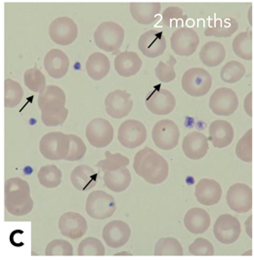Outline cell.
<instances>
[{
    "label": "cell",
    "instance_id": "obj_40",
    "mask_svg": "<svg viewBox=\"0 0 254 260\" xmlns=\"http://www.w3.org/2000/svg\"><path fill=\"white\" fill-rule=\"evenodd\" d=\"M25 85L33 92H41L46 87V79L43 73L36 67L28 69L24 75Z\"/></svg>",
    "mask_w": 254,
    "mask_h": 260
},
{
    "label": "cell",
    "instance_id": "obj_17",
    "mask_svg": "<svg viewBox=\"0 0 254 260\" xmlns=\"http://www.w3.org/2000/svg\"><path fill=\"white\" fill-rule=\"evenodd\" d=\"M131 237L129 225L121 220H113L103 229V239L106 245L112 248L125 246Z\"/></svg>",
    "mask_w": 254,
    "mask_h": 260
},
{
    "label": "cell",
    "instance_id": "obj_2",
    "mask_svg": "<svg viewBox=\"0 0 254 260\" xmlns=\"http://www.w3.org/2000/svg\"><path fill=\"white\" fill-rule=\"evenodd\" d=\"M5 208L13 216H25L33 208L28 182L21 178H10L5 183Z\"/></svg>",
    "mask_w": 254,
    "mask_h": 260
},
{
    "label": "cell",
    "instance_id": "obj_15",
    "mask_svg": "<svg viewBox=\"0 0 254 260\" xmlns=\"http://www.w3.org/2000/svg\"><path fill=\"white\" fill-rule=\"evenodd\" d=\"M214 235L216 239L224 245L235 243L240 235L239 220L232 215L224 214L218 217L214 224Z\"/></svg>",
    "mask_w": 254,
    "mask_h": 260
},
{
    "label": "cell",
    "instance_id": "obj_14",
    "mask_svg": "<svg viewBox=\"0 0 254 260\" xmlns=\"http://www.w3.org/2000/svg\"><path fill=\"white\" fill-rule=\"evenodd\" d=\"M146 106L155 115H167L174 110L176 100L170 90L155 88L148 94Z\"/></svg>",
    "mask_w": 254,
    "mask_h": 260
},
{
    "label": "cell",
    "instance_id": "obj_23",
    "mask_svg": "<svg viewBox=\"0 0 254 260\" xmlns=\"http://www.w3.org/2000/svg\"><path fill=\"white\" fill-rule=\"evenodd\" d=\"M141 58L136 52L123 51L118 53L114 59V69L116 73L124 78H129L140 71Z\"/></svg>",
    "mask_w": 254,
    "mask_h": 260
},
{
    "label": "cell",
    "instance_id": "obj_19",
    "mask_svg": "<svg viewBox=\"0 0 254 260\" xmlns=\"http://www.w3.org/2000/svg\"><path fill=\"white\" fill-rule=\"evenodd\" d=\"M44 68L51 78L62 79L70 68L69 56L60 49H51L44 57Z\"/></svg>",
    "mask_w": 254,
    "mask_h": 260
},
{
    "label": "cell",
    "instance_id": "obj_22",
    "mask_svg": "<svg viewBox=\"0 0 254 260\" xmlns=\"http://www.w3.org/2000/svg\"><path fill=\"white\" fill-rule=\"evenodd\" d=\"M195 196L198 203L212 206L219 203L222 197V188L218 182L211 179H201L195 190Z\"/></svg>",
    "mask_w": 254,
    "mask_h": 260
},
{
    "label": "cell",
    "instance_id": "obj_8",
    "mask_svg": "<svg viewBox=\"0 0 254 260\" xmlns=\"http://www.w3.org/2000/svg\"><path fill=\"white\" fill-rule=\"evenodd\" d=\"M114 130L112 124L103 118H95L86 127L85 136L90 145L96 148H104L113 142Z\"/></svg>",
    "mask_w": 254,
    "mask_h": 260
},
{
    "label": "cell",
    "instance_id": "obj_16",
    "mask_svg": "<svg viewBox=\"0 0 254 260\" xmlns=\"http://www.w3.org/2000/svg\"><path fill=\"white\" fill-rule=\"evenodd\" d=\"M58 228L64 237L78 240L83 237L88 229L84 217L77 212H66L60 217Z\"/></svg>",
    "mask_w": 254,
    "mask_h": 260
},
{
    "label": "cell",
    "instance_id": "obj_46",
    "mask_svg": "<svg viewBox=\"0 0 254 260\" xmlns=\"http://www.w3.org/2000/svg\"><path fill=\"white\" fill-rule=\"evenodd\" d=\"M189 252L193 255H213L214 247L209 241L203 238H198L189 246Z\"/></svg>",
    "mask_w": 254,
    "mask_h": 260
},
{
    "label": "cell",
    "instance_id": "obj_5",
    "mask_svg": "<svg viewBox=\"0 0 254 260\" xmlns=\"http://www.w3.org/2000/svg\"><path fill=\"white\" fill-rule=\"evenodd\" d=\"M86 213L96 220L108 219L116 210V203L113 196L103 190H94L87 197Z\"/></svg>",
    "mask_w": 254,
    "mask_h": 260
},
{
    "label": "cell",
    "instance_id": "obj_25",
    "mask_svg": "<svg viewBox=\"0 0 254 260\" xmlns=\"http://www.w3.org/2000/svg\"><path fill=\"white\" fill-rule=\"evenodd\" d=\"M186 229L193 234H202L210 226V216L208 212L201 208H192L184 217Z\"/></svg>",
    "mask_w": 254,
    "mask_h": 260
},
{
    "label": "cell",
    "instance_id": "obj_30",
    "mask_svg": "<svg viewBox=\"0 0 254 260\" xmlns=\"http://www.w3.org/2000/svg\"><path fill=\"white\" fill-rule=\"evenodd\" d=\"M226 57L224 45L218 42H209L202 46L199 51V59L207 67L219 66Z\"/></svg>",
    "mask_w": 254,
    "mask_h": 260
},
{
    "label": "cell",
    "instance_id": "obj_21",
    "mask_svg": "<svg viewBox=\"0 0 254 260\" xmlns=\"http://www.w3.org/2000/svg\"><path fill=\"white\" fill-rule=\"evenodd\" d=\"M227 203L236 212H245L251 208V189L246 185L236 184L227 192Z\"/></svg>",
    "mask_w": 254,
    "mask_h": 260
},
{
    "label": "cell",
    "instance_id": "obj_39",
    "mask_svg": "<svg viewBox=\"0 0 254 260\" xmlns=\"http://www.w3.org/2000/svg\"><path fill=\"white\" fill-rule=\"evenodd\" d=\"M245 74V68L238 61H230L221 69V80L228 84L239 82Z\"/></svg>",
    "mask_w": 254,
    "mask_h": 260
},
{
    "label": "cell",
    "instance_id": "obj_28",
    "mask_svg": "<svg viewBox=\"0 0 254 260\" xmlns=\"http://www.w3.org/2000/svg\"><path fill=\"white\" fill-rule=\"evenodd\" d=\"M161 5L159 3H131L130 14L132 18L141 25L154 23L160 13Z\"/></svg>",
    "mask_w": 254,
    "mask_h": 260
},
{
    "label": "cell",
    "instance_id": "obj_38",
    "mask_svg": "<svg viewBox=\"0 0 254 260\" xmlns=\"http://www.w3.org/2000/svg\"><path fill=\"white\" fill-rule=\"evenodd\" d=\"M155 255H183V247L174 238H162L155 245Z\"/></svg>",
    "mask_w": 254,
    "mask_h": 260
},
{
    "label": "cell",
    "instance_id": "obj_24",
    "mask_svg": "<svg viewBox=\"0 0 254 260\" xmlns=\"http://www.w3.org/2000/svg\"><path fill=\"white\" fill-rule=\"evenodd\" d=\"M234 140V129L230 123L223 120L212 122L209 126V141L217 148L226 147Z\"/></svg>",
    "mask_w": 254,
    "mask_h": 260
},
{
    "label": "cell",
    "instance_id": "obj_6",
    "mask_svg": "<svg viewBox=\"0 0 254 260\" xmlns=\"http://www.w3.org/2000/svg\"><path fill=\"white\" fill-rule=\"evenodd\" d=\"M181 85L184 91L189 95L200 98L211 88V75L202 68H191L184 74Z\"/></svg>",
    "mask_w": 254,
    "mask_h": 260
},
{
    "label": "cell",
    "instance_id": "obj_1",
    "mask_svg": "<svg viewBox=\"0 0 254 260\" xmlns=\"http://www.w3.org/2000/svg\"><path fill=\"white\" fill-rule=\"evenodd\" d=\"M134 171L152 185L163 183L170 174V166L165 159L151 147H145L135 154Z\"/></svg>",
    "mask_w": 254,
    "mask_h": 260
},
{
    "label": "cell",
    "instance_id": "obj_7",
    "mask_svg": "<svg viewBox=\"0 0 254 260\" xmlns=\"http://www.w3.org/2000/svg\"><path fill=\"white\" fill-rule=\"evenodd\" d=\"M147 135V129L142 122L130 119L119 126L117 139L120 145L125 148L134 149L145 143Z\"/></svg>",
    "mask_w": 254,
    "mask_h": 260
},
{
    "label": "cell",
    "instance_id": "obj_37",
    "mask_svg": "<svg viewBox=\"0 0 254 260\" xmlns=\"http://www.w3.org/2000/svg\"><path fill=\"white\" fill-rule=\"evenodd\" d=\"M106 253L105 246L102 242L96 238H86L77 247V254L79 256H88V255H95V256H103Z\"/></svg>",
    "mask_w": 254,
    "mask_h": 260
},
{
    "label": "cell",
    "instance_id": "obj_44",
    "mask_svg": "<svg viewBox=\"0 0 254 260\" xmlns=\"http://www.w3.org/2000/svg\"><path fill=\"white\" fill-rule=\"evenodd\" d=\"M71 139V147H70V152L69 155L67 156L66 160L67 161H78L81 158L84 157L86 153V145L82 139H80L76 135H69Z\"/></svg>",
    "mask_w": 254,
    "mask_h": 260
},
{
    "label": "cell",
    "instance_id": "obj_34",
    "mask_svg": "<svg viewBox=\"0 0 254 260\" xmlns=\"http://www.w3.org/2000/svg\"><path fill=\"white\" fill-rule=\"evenodd\" d=\"M62 176V171L56 165H46L39 169L37 179L44 188H55L61 185Z\"/></svg>",
    "mask_w": 254,
    "mask_h": 260
},
{
    "label": "cell",
    "instance_id": "obj_12",
    "mask_svg": "<svg viewBox=\"0 0 254 260\" xmlns=\"http://www.w3.org/2000/svg\"><path fill=\"white\" fill-rule=\"evenodd\" d=\"M238 106L239 100L236 92L226 87L216 89L209 100V107L216 115H231L237 110Z\"/></svg>",
    "mask_w": 254,
    "mask_h": 260
},
{
    "label": "cell",
    "instance_id": "obj_42",
    "mask_svg": "<svg viewBox=\"0 0 254 260\" xmlns=\"http://www.w3.org/2000/svg\"><path fill=\"white\" fill-rule=\"evenodd\" d=\"M177 63V60L173 56H170L167 62L160 61L155 68V72L156 78L161 83H170L176 78V73L174 71V67Z\"/></svg>",
    "mask_w": 254,
    "mask_h": 260
},
{
    "label": "cell",
    "instance_id": "obj_4",
    "mask_svg": "<svg viewBox=\"0 0 254 260\" xmlns=\"http://www.w3.org/2000/svg\"><path fill=\"white\" fill-rule=\"evenodd\" d=\"M124 41V29L112 21L99 25L94 32V42L97 47L106 52H116Z\"/></svg>",
    "mask_w": 254,
    "mask_h": 260
},
{
    "label": "cell",
    "instance_id": "obj_31",
    "mask_svg": "<svg viewBox=\"0 0 254 260\" xmlns=\"http://www.w3.org/2000/svg\"><path fill=\"white\" fill-rule=\"evenodd\" d=\"M66 93L58 86L50 85L46 86L38 95V107L41 110L48 106H66Z\"/></svg>",
    "mask_w": 254,
    "mask_h": 260
},
{
    "label": "cell",
    "instance_id": "obj_27",
    "mask_svg": "<svg viewBox=\"0 0 254 260\" xmlns=\"http://www.w3.org/2000/svg\"><path fill=\"white\" fill-rule=\"evenodd\" d=\"M97 180L98 174L88 165H78L71 171V184L78 190L94 188L97 184Z\"/></svg>",
    "mask_w": 254,
    "mask_h": 260
},
{
    "label": "cell",
    "instance_id": "obj_13",
    "mask_svg": "<svg viewBox=\"0 0 254 260\" xmlns=\"http://www.w3.org/2000/svg\"><path fill=\"white\" fill-rule=\"evenodd\" d=\"M105 108L108 115L113 119H122L131 112L133 101L130 93L125 90L116 89L107 95L105 100Z\"/></svg>",
    "mask_w": 254,
    "mask_h": 260
},
{
    "label": "cell",
    "instance_id": "obj_20",
    "mask_svg": "<svg viewBox=\"0 0 254 260\" xmlns=\"http://www.w3.org/2000/svg\"><path fill=\"white\" fill-rule=\"evenodd\" d=\"M182 149L188 158L192 160L203 158L209 149L207 138L199 132L190 133L184 138Z\"/></svg>",
    "mask_w": 254,
    "mask_h": 260
},
{
    "label": "cell",
    "instance_id": "obj_35",
    "mask_svg": "<svg viewBox=\"0 0 254 260\" xmlns=\"http://www.w3.org/2000/svg\"><path fill=\"white\" fill-rule=\"evenodd\" d=\"M5 107L14 108L18 106L24 98V90L21 85L14 80L7 79L5 81Z\"/></svg>",
    "mask_w": 254,
    "mask_h": 260
},
{
    "label": "cell",
    "instance_id": "obj_45",
    "mask_svg": "<svg viewBox=\"0 0 254 260\" xmlns=\"http://www.w3.org/2000/svg\"><path fill=\"white\" fill-rule=\"evenodd\" d=\"M183 10L177 6L167 7L161 16V24L166 27H175L183 19Z\"/></svg>",
    "mask_w": 254,
    "mask_h": 260
},
{
    "label": "cell",
    "instance_id": "obj_33",
    "mask_svg": "<svg viewBox=\"0 0 254 260\" xmlns=\"http://www.w3.org/2000/svg\"><path fill=\"white\" fill-rule=\"evenodd\" d=\"M69 116L66 106H48L41 109V121L46 127L63 125Z\"/></svg>",
    "mask_w": 254,
    "mask_h": 260
},
{
    "label": "cell",
    "instance_id": "obj_41",
    "mask_svg": "<svg viewBox=\"0 0 254 260\" xmlns=\"http://www.w3.org/2000/svg\"><path fill=\"white\" fill-rule=\"evenodd\" d=\"M233 49L236 55L244 60H250L251 53V37L246 31H243L236 37L233 43Z\"/></svg>",
    "mask_w": 254,
    "mask_h": 260
},
{
    "label": "cell",
    "instance_id": "obj_9",
    "mask_svg": "<svg viewBox=\"0 0 254 260\" xmlns=\"http://www.w3.org/2000/svg\"><path fill=\"white\" fill-rule=\"evenodd\" d=\"M155 145L162 150H171L176 147L180 138L178 126L171 120L158 121L152 131Z\"/></svg>",
    "mask_w": 254,
    "mask_h": 260
},
{
    "label": "cell",
    "instance_id": "obj_3",
    "mask_svg": "<svg viewBox=\"0 0 254 260\" xmlns=\"http://www.w3.org/2000/svg\"><path fill=\"white\" fill-rule=\"evenodd\" d=\"M71 139L69 135L62 132H50L43 136L39 142V150L44 158L48 160H63L70 152Z\"/></svg>",
    "mask_w": 254,
    "mask_h": 260
},
{
    "label": "cell",
    "instance_id": "obj_18",
    "mask_svg": "<svg viewBox=\"0 0 254 260\" xmlns=\"http://www.w3.org/2000/svg\"><path fill=\"white\" fill-rule=\"evenodd\" d=\"M138 47L146 57L156 58L165 51L166 41L161 31L150 29L139 38Z\"/></svg>",
    "mask_w": 254,
    "mask_h": 260
},
{
    "label": "cell",
    "instance_id": "obj_32",
    "mask_svg": "<svg viewBox=\"0 0 254 260\" xmlns=\"http://www.w3.org/2000/svg\"><path fill=\"white\" fill-rule=\"evenodd\" d=\"M238 29V23L235 19H217L213 20L206 25L204 35L206 37L228 38L232 36Z\"/></svg>",
    "mask_w": 254,
    "mask_h": 260
},
{
    "label": "cell",
    "instance_id": "obj_36",
    "mask_svg": "<svg viewBox=\"0 0 254 260\" xmlns=\"http://www.w3.org/2000/svg\"><path fill=\"white\" fill-rule=\"evenodd\" d=\"M129 164V158L121 153H112L110 151L105 152V159L99 161L96 166L104 172L114 171L122 167H126Z\"/></svg>",
    "mask_w": 254,
    "mask_h": 260
},
{
    "label": "cell",
    "instance_id": "obj_11",
    "mask_svg": "<svg viewBox=\"0 0 254 260\" xmlns=\"http://www.w3.org/2000/svg\"><path fill=\"white\" fill-rule=\"evenodd\" d=\"M199 44V37L196 30L191 28L176 29L170 39L172 50L180 56H191L194 54Z\"/></svg>",
    "mask_w": 254,
    "mask_h": 260
},
{
    "label": "cell",
    "instance_id": "obj_10",
    "mask_svg": "<svg viewBox=\"0 0 254 260\" xmlns=\"http://www.w3.org/2000/svg\"><path fill=\"white\" fill-rule=\"evenodd\" d=\"M49 37L59 45H70L78 35V29L75 22L69 17H59L51 22L49 26Z\"/></svg>",
    "mask_w": 254,
    "mask_h": 260
},
{
    "label": "cell",
    "instance_id": "obj_29",
    "mask_svg": "<svg viewBox=\"0 0 254 260\" xmlns=\"http://www.w3.org/2000/svg\"><path fill=\"white\" fill-rule=\"evenodd\" d=\"M103 180L105 186L109 189L114 192H122L130 186L132 177L126 167H122L114 171H106Z\"/></svg>",
    "mask_w": 254,
    "mask_h": 260
},
{
    "label": "cell",
    "instance_id": "obj_26",
    "mask_svg": "<svg viewBox=\"0 0 254 260\" xmlns=\"http://www.w3.org/2000/svg\"><path fill=\"white\" fill-rule=\"evenodd\" d=\"M87 75L94 81H101L108 76L111 70V63L108 56L101 52L92 53L85 64Z\"/></svg>",
    "mask_w": 254,
    "mask_h": 260
},
{
    "label": "cell",
    "instance_id": "obj_43",
    "mask_svg": "<svg viewBox=\"0 0 254 260\" xmlns=\"http://www.w3.org/2000/svg\"><path fill=\"white\" fill-rule=\"evenodd\" d=\"M45 255L47 256H71L73 255V247L71 243L65 240H54L50 242L45 249Z\"/></svg>",
    "mask_w": 254,
    "mask_h": 260
}]
</instances>
